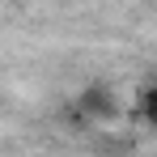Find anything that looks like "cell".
I'll return each mask as SVG.
<instances>
[{
    "mask_svg": "<svg viewBox=\"0 0 157 157\" xmlns=\"http://www.w3.org/2000/svg\"><path fill=\"white\" fill-rule=\"evenodd\" d=\"M81 115L94 119V123H102V119H115V115H119V106H115V98H110L106 85H94V89L81 94Z\"/></svg>",
    "mask_w": 157,
    "mask_h": 157,
    "instance_id": "cell-1",
    "label": "cell"
},
{
    "mask_svg": "<svg viewBox=\"0 0 157 157\" xmlns=\"http://www.w3.org/2000/svg\"><path fill=\"white\" fill-rule=\"evenodd\" d=\"M136 115L149 123V128H157V85H144L140 89V102H136Z\"/></svg>",
    "mask_w": 157,
    "mask_h": 157,
    "instance_id": "cell-2",
    "label": "cell"
}]
</instances>
